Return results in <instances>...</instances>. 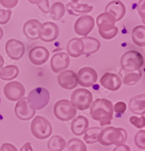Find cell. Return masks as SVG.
<instances>
[{
	"label": "cell",
	"instance_id": "6da1fadb",
	"mask_svg": "<svg viewBox=\"0 0 145 151\" xmlns=\"http://www.w3.org/2000/svg\"><path fill=\"white\" fill-rule=\"evenodd\" d=\"M113 113V104L106 98H98L92 102L90 107L91 117L94 120L100 122L101 126L111 123Z\"/></svg>",
	"mask_w": 145,
	"mask_h": 151
},
{
	"label": "cell",
	"instance_id": "7a4b0ae2",
	"mask_svg": "<svg viewBox=\"0 0 145 151\" xmlns=\"http://www.w3.org/2000/svg\"><path fill=\"white\" fill-rule=\"evenodd\" d=\"M128 138V133L123 128H116L113 126L102 129L98 136V142L106 147L111 145H121L123 144Z\"/></svg>",
	"mask_w": 145,
	"mask_h": 151
},
{
	"label": "cell",
	"instance_id": "3957f363",
	"mask_svg": "<svg viewBox=\"0 0 145 151\" xmlns=\"http://www.w3.org/2000/svg\"><path fill=\"white\" fill-rule=\"evenodd\" d=\"M97 26L100 37L105 40H111L116 36L118 27L115 25L116 23L113 16L107 12L99 14L96 18Z\"/></svg>",
	"mask_w": 145,
	"mask_h": 151
},
{
	"label": "cell",
	"instance_id": "277c9868",
	"mask_svg": "<svg viewBox=\"0 0 145 151\" xmlns=\"http://www.w3.org/2000/svg\"><path fill=\"white\" fill-rule=\"evenodd\" d=\"M27 101L35 110H40L45 108L50 101V93L45 88H36L29 91Z\"/></svg>",
	"mask_w": 145,
	"mask_h": 151
},
{
	"label": "cell",
	"instance_id": "5b68a950",
	"mask_svg": "<svg viewBox=\"0 0 145 151\" xmlns=\"http://www.w3.org/2000/svg\"><path fill=\"white\" fill-rule=\"evenodd\" d=\"M144 62V57L140 52L135 50H130L121 58V68L124 71L138 70L143 67Z\"/></svg>",
	"mask_w": 145,
	"mask_h": 151
},
{
	"label": "cell",
	"instance_id": "8992f818",
	"mask_svg": "<svg viewBox=\"0 0 145 151\" xmlns=\"http://www.w3.org/2000/svg\"><path fill=\"white\" fill-rule=\"evenodd\" d=\"M54 114L56 118L62 122H68L75 118L76 115V109L70 101L67 99L59 100L54 106Z\"/></svg>",
	"mask_w": 145,
	"mask_h": 151
},
{
	"label": "cell",
	"instance_id": "52a82bcc",
	"mask_svg": "<svg viewBox=\"0 0 145 151\" xmlns=\"http://www.w3.org/2000/svg\"><path fill=\"white\" fill-rule=\"evenodd\" d=\"M30 130L36 138L45 140L52 134V126L46 118L41 116H36L32 121Z\"/></svg>",
	"mask_w": 145,
	"mask_h": 151
},
{
	"label": "cell",
	"instance_id": "ba28073f",
	"mask_svg": "<svg viewBox=\"0 0 145 151\" xmlns=\"http://www.w3.org/2000/svg\"><path fill=\"white\" fill-rule=\"evenodd\" d=\"M71 103L79 110H86L92 105L93 95L86 88H78L72 91L70 96Z\"/></svg>",
	"mask_w": 145,
	"mask_h": 151
},
{
	"label": "cell",
	"instance_id": "9c48e42d",
	"mask_svg": "<svg viewBox=\"0 0 145 151\" xmlns=\"http://www.w3.org/2000/svg\"><path fill=\"white\" fill-rule=\"evenodd\" d=\"M3 92L5 98L10 101H18L24 97L25 88L19 82L12 81L5 85Z\"/></svg>",
	"mask_w": 145,
	"mask_h": 151
},
{
	"label": "cell",
	"instance_id": "30bf717a",
	"mask_svg": "<svg viewBox=\"0 0 145 151\" xmlns=\"http://www.w3.org/2000/svg\"><path fill=\"white\" fill-rule=\"evenodd\" d=\"M60 29L57 24L53 22H45L42 24L39 30V39L45 42H51L58 38Z\"/></svg>",
	"mask_w": 145,
	"mask_h": 151
},
{
	"label": "cell",
	"instance_id": "8fae6325",
	"mask_svg": "<svg viewBox=\"0 0 145 151\" xmlns=\"http://www.w3.org/2000/svg\"><path fill=\"white\" fill-rule=\"evenodd\" d=\"M5 52L11 60H18L25 54V45L22 42L16 39H10L5 43Z\"/></svg>",
	"mask_w": 145,
	"mask_h": 151
},
{
	"label": "cell",
	"instance_id": "7c38bea8",
	"mask_svg": "<svg viewBox=\"0 0 145 151\" xmlns=\"http://www.w3.org/2000/svg\"><path fill=\"white\" fill-rule=\"evenodd\" d=\"M76 75L78 84L85 88L91 87L95 84L98 80V73L92 67H83L79 70Z\"/></svg>",
	"mask_w": 145,
	"mask_h": 151
},
{
	"label": "cell",
	"instance_id": "4fadbf2b",
	"mask_svg": "<svg viewBox=\"0 0 145 151\" xmlns=\"http://www.w3.org/2000/svg\"><path fill=\"white\" fill-rule=\"evenodd\" d=\"M14 113L17 118L23 121L31 119L36 114V110L29 106L27 98L24 97L17 102L14 107Z\"/></svg>",
	"mask_w": 145,
	"mask_h": 151
},
{
	"label": "cell",
	"instance_id": "5bb4252c",
	"mask_svg": "<svg viewBox=\"0 0 145 151\" xmlns=\"http://www.w3.org/2000/svg\"><path fill=\"white\" fill-rule=\"evenodd\" d=\"M95 21L90 15H83L76 20L74 24V30L76 34L87 36L95 27Z\"/></svg>",
	"mask_w": 145,
	"mask_h": 151
},
{
	"label": "cell",
	"instance_id": "9a60e30c",
	"mask_svg": "<svg viewBox=\"0 0 145 151\" xmlns=\"http://www.w3.org/2000/svg\"><path fill=\"white\" fill-rule=\"evenodd\" d=\"M57 83L64 89L71 90L77 86V75L74 71L65 70L57 76Z\"/></svg>",
	"mask_w": 145,
	"mask_h": 151
},
{
	"label": "cell",
	"instance_id": "2e32d148",
	"mask_svg": "<svg viewBox=\"0 0 145 151\" xmlns=\"http://www.w3.org/2000/svg\"><path fill=\"white\" fill-rule=\"evenodd\" d=\"M70 57L65 52H58L51 58V68L55 73H59L65 70L70 65Z\"/></svg>",
	"mask_w": 145,
	"mask_h": 151
},
{
	"label": "cell",
	"instance_id": "e0dca14e",
	"mask_svg": "<svg viewBox=\"0 0 145 151\" xmlns=\"http://www.w3.org/2000/svg\"><path fill=\"white\" fill-rule=\"evenodd\" d=\"M50 53L48 50L43 46H36L29 52V60L34 65H42L48 60Z\"/></svg>",
	"mask_w": 145,
	"mask_h": 151
},
{
	"label": "cell",
	"instance_id": "ac0fdd59",
	"mask_svg": "<svg viewBox=\"0 0 145 151\" xmlns=\"http://www.w3.org/2000/svg\"><path fill=\"white\" fill-rule=\"evenodd\" d=\"M100 83L104 88L111 91L119 90L123 84L120 76L112 73H104L100 78Z\"/></svg>",
	"mask_w": 145,
	"mask_h": 151
},
{
	"label": "cell",
	"instance_id": "d6986e66",
	"mask_svg": "<svg viewBox=\"0 0 145 151\" xmlns=\"http://www.w3.org/2000/svg\"><path fill=\"white\" fill-rule=\"evenodd\" d=\"M113 16L116 22L121 21L126 13V8L119 0H113L109 2L105 8V12Z\"/></svg>",
	"mask_w": 145,
	"mask_h": 151
},
{
	"label": "cell",
	"instance_id": "ffe728a7",
	"mask_svg": "<svg viewBox=\"0 0 145 151\" xmlns=\"http://www.w3.org/2000/svg\"><path fill=\"white\" fill-rule=\"evenodd\" d=\"M42 25V23L36 19L28 20L23 27V33L27 39L36 40L39 39V30Z\"/></svg>",
	"mask_w": 145,
	"mask_h": 151
},
{
	"label": "cell",
	"instance_id": "44dd1931",
	"mask_svg": "<svg viewBox=\"0 0 145 151\" xmlns=\"http://www.w3.org/2000/svg\"><path fill=\"white\" fill-rule=\"evenodd\" d=\"M88 119L84 116H78L76 118L72 119L71 122V132L76 136H81L85 134L87 129H88Z\"/></svg>",
	"mask_w": 145,
	"mask_h": 151
},
{
	"label": "cell",
	"instance_id": "7402d4cb",
	"mask_svg": "<svg viewBox=\"0 0 145 151\" xmlns=\"http://www.w3.org/2000/svg\"><path fill=\"white\" fill-rule=\"evenodd\" d=\"M128 107L131 113L143 115L145 113V94H141L131 97L128 104Z\"/></svg>",
	"mask_w": 145,
	"mask_h": 151
},
{
	"label": "cell",
	"instance_id": "603a6c76",
	"mask_svg": "<svg viewBox=\"0 0 145 151\" xmlns=\"http://www.w3.org/2000/svg\"><path fill=\"white\" fill-rule=\"evenodd\" d=\"M65 9L70 15L80 16L84 15L92 12L94 9L93 6L88 4L75 3V2H69L67 5Z\"/></svg>",
	"mask_w": 145,
	"mask_h": 151
},
{
	"label": "cell",
	"instance_id": "cb8c5ba5",
	"mask_svg": "<svg viewBox=\"0 0 145 151\" xmlns=\"http://www.w3.org/2000/svg\"><path fill=\"white\" fill-rule=\"evenodd\" d=\"M68 54L72 58H79L84 53V45L81 38H72L69 41L67 46Z\"/></svg>",
	"mask_w": 145,
	"mask_h": 151
},
{
	"label": "cell",
	"instance_id": "d4e9b609",
	"mask_svg": "<svg viewBox=\"0 0 145 151\" xmlns=\"http://www.w3.org/2000/svg\"><path fill=\"white\" fill-rule=\"evenodd\" d=\"M119 74L123 77L122 82L126 86H134L141 80L142 73L141 70L135 71H124L121 70Z\"/></svg>",
	"mask_w": 145,
	"mask_h": 151
},
{
	"label": "cell",
	"instance_id": "484cf974",
	"mask_svg": "<svg viewBox=\"0 0 145 151\" xmlns=\"http://www.w3.org/2000/svg\"><path fill=\"white\" fill-rule=\"evenodd\" d=\"M84 45V53L83 55L88 56L96 53L100 48V42L98 40L94 37L83 36L81 38Z\"/></svg>",
	"mask_w": 145,
	"mask_h": 151
},
{
	"label": "cell",
	"instance_id": "4316f807",
	"mask_svg": "<svg viewBox=\"0 0 145 151\" xmlns=\"http://www.w3.org/2000/svg\"><path fill=\"white\" fill-rule=\"evenodd\" d=\"M131 40L137 46H144L145 27L144 25H138V26L134 27V29L131 31Z\"/></svg>",
	"mask_w": 145,
	"mask_h": 151
},
{
	"label": "cell",
	"instance_id": "83f0119b",
	"mask_svg": "<svg viewBox=\"0 0 145 151\" xmlns=\"http://www.w3.org/2000/svg\"><path fill=\"white\" fill-rule=\"evenodd\" d=\"M19 68L15 65H8L0 70V79L5 81H11L17 77Z\"/></svg>",
	"mask_w": 145,
	"mask_h": 151
},
{
	"label": "cell",
	"instance_id": "f1b7e54d",
	"mask_svg": "<svg viewBox=\"0 0 145 151\" xmlns=\"http://www.w3.org/2000/svg\"><path fill=\"white\" fill-rule=\"evenodd\" d=\"M66 146L67 142L60 135L52 136L47 144V147L50 151H63Z\"/></svg>",
	"mask_w": 145,
	"mask_h": 151
},
{
	"label": "cell",
	"instance_id": "f546056e",
	"mask_svg": "<svg viewBox=\"0 0 145 151\" xmlns=\"http://www.w3.org/2000/svg\"><path fill=\"white\" fill-rule=\"evenodd\" d=\"M65 6L64 4L60 2H55L50 8L49 14L50 17L54 21H58L62 18L63 16L65 14Z\"/></svg>",
	"mask_w": 145,
	"mask_h": 151
},
{
	"label": "cell",
	"instance_id": "4dcf8cb0",
	"mask_svg": "<svg viewBox=\"0 0 145 151\" xmlns=\"http://www.w3.org/2000/svg\"><path fill=\"white\" fill-rule=\"evenodd\" d=\"M101 130V128L99 127H92L87 129L83 136L85 142L88 144H93L98 142L99 134Z\"/></svg>",
	"mask_w": 145,
	"mask_h": 151
},
{
	"label": "cell",
	"instance_id": "1f68e13d",
	"mask_svg": "<svg viewBox=\"0 0 145 151\" xmlns=\"http://www.w3.org/2000/svg\"><path fill=\"white\" fill-rule=\"evenodd\" d=\"M69 151H87L86 145L79 138H72L67 143Z\"/></svg>",
	"mask_w": 145,
	"mask_h": 151
},
{
	"label": "cell",
	"instance_id": "d6a6232c",
	"mask_svg": "<svg viewBox=\"0 0 145 151\" xmlns=\"http://www.w3.org/2000/svg\"><path fill=\"white\" fill-rule=\"evenodd\" d=\"M28 2L32 5H37L39 9L45 14L49 13L50 7H49V1L48 0H28Z\"/></svg>",
	"mask_w": 145,
	"mask_h": 151
},
{
	"label": "cell",
	"instance_id": "836d02e7",
	"mask_svg": "<svg viewBox=\"0 0 145 151\" xmlns=\"http://www.w3.org/2000/svg\"><path fill=\"white\" fill-rule=\"evenodd\" d=\"M135 144L141 150H145V131L139 130L135 136Z\"/></svg>",
	"mask_w": 145,
	"mask_h": 151
},
{
	"label": "cell",
	"instance_id": "e575fe53",
	"mask_svg": "<svg viewBox=\"0 0 145 151\" xmlns=\"http://www.w3.org/2000/svg\"><path fill=\"white\" fill-rule=\"evenodd\" d=\"M129 121L131 124L134 126H135L138 129H143L145 126V116L144 114L141 116V117L135 116H132L130 117Z\"/></svg>",
	"mask_w": 145,
	"mask_h": 151
},
{
	"label": "cell",
	"instance_id": "d590c367",
	"mask_svg": "<svg viewBox=\"0 0 145 151\" xmlns=\"http://www.w3.org/2000/svg\"><path fill=\"white\" fill-rule=\"evenodd\" d=\"M12 12L11 9H0V24H6L11 19Z\"/></svg>",
	"mask_w": 145,
	"mask_h": 151
},
{
	"label": "cell",
	"instance_id": "8d00e7d4",
	"mask_svg": "<svg viewBox=\"0 0 145 151\" xmlns=\"http://www.w3.org/2000/svg\"><path fill=\"white\" fill-rule=\"evenodd\" d=\"M127 109L126 104L123 101H119L113 105V112L116 113H124Z\"/></svg>",
	"mask_w": 145,
	"mask_h": 151
},
{
	"label": "cell",
	"instance_id": "74e56055",
	"mask_svg": "<svg viewBox=\"0 0 145 151\" xmlns=\"http://www.w3.org/2000/svg\"><path fill=\"white\" fill-rule=\"evenodd\" d=\"M17 3L18 0H0V4L7 9H13L17 5Z\"/></svg>",
	"mask_w": 145,
	"mask_h": 151
},
{
	"label": "cell",
	"instance_id": "f35d334b",
	"mask_svg": "<svg viewBox=\"0 0 145 151\" xmlns=\"http://www.w3.org/2000/svg\"><path fill=\"white\" fill-rule=\"evenodd\" d=\"M145 0H140L138 5V12L139 13V15L141 16L142 19V22L144 23V9H145Z\"/></svg>",
	"mask_w": 145,
	"mask_h": 151
},
{
	"label": "cell",
	"instance_id": "ab89813d",
	"mask_svg": "<svg viewBox=\"0 0 145 151\" xmlns=\"http://www.w3.org/2000/svg\"><path fill=\"white\" fill-rule=\"evenodd\" d=\"M0 151H18L16 147L10 143H4L0 147Z\"/></svg>",
	"mask_w": 145,
	"mask_h": 151
},
{
	"label": "cell",
	"instance_id": "60d3db41",
	"mask_svg": "<svg viewBox=\"0 0 145 151\" xmlns=\"http://www.w3.org/2000/svg\"><path fill=\"white\" fill-rule=\"evenodd\" d=\"M113 151H131V150H130V147L128 145L123 144L116 146Z\"/></svg>",
	"mask_w": 145,
	"mask_h": 151
},
{
	"label": "cell",
	"instance_id": "b9f144b4",
	"mask_svg": "<svg viewBox=\"0 0 145 151\" xmlns=\"http://www.w3.org/2000/svg\"><path fill=\"white\" fill-rule=\"evenodd\" d=\"M21 151H33V147H32L31 143L27 142L21 147Z\"/></svg>",
	"mask_w": 145,
	"mask_h": 151
},
{
	"label": "cell",
	"instance_id": "7bdbcfd3",
	"mask_svg": "<svg viewBox=\"0 0 145 151\" xmlns=\"http://www.w3.org/2000/svg\"><path fill=\"white\" fill-rule=\"evenodd\" d=\"M4 64H5V60H4L3 57L2 55H0V70L4 67Z\"/></svg>",
	"mask_w": 145,
	"mask_h": 151
},
{
	"label": "cell",
	"instance_id": "ee69618b",
	"mask_svg": "<svg viewBox=\"0 0 145 151\" xmlns=\"http://www.w3.org/2000/svg\"><path fill=\"white\" fill-rule=\"evenodd\" d=\"M3 34H4L3 29H2V27H0V40H2V38L3 37Z\"/></svg>",
	"mask_w": 145,
	"mask_h": 151
},
{
	"label": "cell",
	"instance_id": "f6af8a7d",
	"mask_svg": "<svg viewBox=\"0 0 145 151\" xmlns=\"http://www.w3.org/2000/svg\"><path fill=\"white\" fill-rule=\"evenodd\" d=\"M71 1H72V2H75V3H77V2H79L80 0H71Z\"/></svg>",
	"mask_w": 145,
	"mask_h": 151
},
{
	"label": "cell",
	"instance_id": "bcb514c9",
	"mask_svg": "<svg viewBox=\"0 0 145 151\" xmlns=\"http://www.w3.org/2000/svg\"><path fill=\"white\" fill-rule=\"evenodd\" d=\"M139 1H140V0H139Z\"/></svg>",
	"mask_w": 145,
	"mask_h": 151
}]
</instances>
